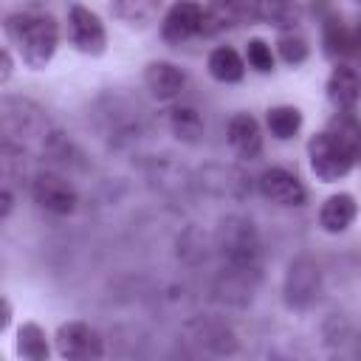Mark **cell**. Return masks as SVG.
<instances>
[{
	"mask_svg": "<svg viewBox=\"0 0 361 361\" xmlns=\"http://www.w3.org/2000/svg\"><path fill=\"white\" fill-rule=\"evenodd\" d=\"M206 68H209V76L220 85H237L245 76V59L231 45L212 48V54L206 59Z\"/></svg>",
	"mask_w": 361,
	"mask_h": 361,
	"instance_id": "cell-15",
	"label": "cell"
},
{
	"mask_svg": "<svg viewBox=\"0 0 361 361\" xmlns=\"http://www.w3.org/2000/svg\"><path fill=\"white\" fill-rule=\"evenodd\" d=\"M324 90H327V99L336 110H355V104L361 102V76L355 68L338 62L330 71Z\"/></svg>",
	"mask_w": 361,
	"mask_h": 361,
	"instance_id": "cell-12",
	"label": "cell"
},
{
	"mask_svg": "<svg viewBox=\"0 0 361 361\" xmlns=\"http://www.w3.org/2000/svg\"><path fill=\"white\" fill-rule=\"evenodd\" d=\"M322 290V271L310 257H299L290 262L285 274V302L288 307L305 310L319 299Z\"/></svg>",
	"mask_w": 361,
	"mask_h": 361,
	"instance_id": "cell-7",
	"label": "cell"
},
{
	"mask_svg": "<svg viewBox=\"0 0 361 361\" xmlns=\"http://www.w3.org/2000/svg\"><path fill=\"white\" fill-rule=\"evenodd\" d=\"M56 353L73 361H90L104 355V338L87 322H65L56 330Z\"/></svg>",
	"mask_w": 361,
	"mask_h": 361,
	"instance_id": "cell-6",
	"label": "cell"
},
{
	"mask_svg": "<svg viewBox=\"0 0 361 361\" xmlns=\"http://www.w3.org/2000/svg\"><path fill=\"white\" fill-rule=\"evenodd\" d=\"M254 14L279 31H293L302 20V8L296 0H254Z\"/></svg>",
	"mask_w": 361,
	"mask_h": 361,
	"instance_id": "cell-16",
	"label": "cell"
},
{
	"mask_svg": "<svg viewBox=\"0 0 361 361\" xmlns=\"http://www.w3.org/2000/svg\"><path fill=\"white\" fill-rule=\"evenodd\" d=\"M8 322H11V302H8V299H3V319H0V330H6V327H8Z\"/></svg>",
	"mask_w": 361,
	"mask_h": 361,
	"instance_id": "cell-27",
	"label": "cell"
},
{
	"mask_svg": "<svg viewBox=\"0 0 361 361\" xmlns=\"http://www.w3.org/2000/svg\"><path fill=\"white\" fill-rule=\"evenodd\" d=\"M164 0H110V11L116 20H121L124 25H149L158 11H161Z\"/></svg>",
	"mask_w": 361,
	"mask_h": 361,
	"instance_id": "cell-18",
	"label": "cell"
},
{
	"mask_svg": "<svg viewBox=\"0 0 361 361\" xmlns=\"http://www.w3.org/2000/svg\"><path fill=\"white\" fill-rule=\"evenodd\" d=\"M31 197H34V203L39 209H45V212H51L56 217L73 214L76 212V203H79L76 186L68 178L56 175V172H39V175H34V180H31Z\"/></svg>",
	"mask_w": 361,
	"mask_h": 361,
	"instance_id": "cell-4",
	"label": "cell"
},
{
	"mask_svg": "<svg viewBox=\"0 0 361 361\" xmlns=\"http://www.w3.org/2000/svg\"><path fill=\"white\" fill-rule=\"evenodd\" d=\"M17 355H23L28 361H45L51 355L48 336L37 322H23L17 327Z\"/></svg>",
	"mask_w": 361,
	"mask_h": 361,
	"instance_id": "cell-21",
	"label": "cell"
},
{
	"mask_svg": "<svg viewBox=\"0 0 361 361\" xmlns=\"http://www.w3.org/2000/svg\"><path fill=\"white\" fill-rule=\"evenodd\" d=\"M68 42L87 56H102L107 48V31L96 11L87 6H71L68 8Z\"/></svg>",
	"mask_w": 361,
	"mask_h": 361,
	"instance_id": "cell-5",
	"label": "cell"
},
{
	"mask_svg": "<svg viewBox=\"0 0 361 361\" xmlns=\"http://www.w3.org/2000/svg\"><path fill=\"white\" fill-rule=\"evenodd\" d=\"M353 39H355V51L361 54V25H358V31H355V37H353Z\"/></svg>",
	"mask_w": 361,
	"mask_h": 361,
	"instance_id": "cell-28",
	"label": "cell"
},
{
	"mask_svg": "<svg viewBox=\"0 0 361 361\" xmlns=\"http://www.w3.org/2000/svg\"><path fill=\"white\" fill-rule=\"evenodd\" d=\"M259 195L276 206H285V209L305 206V200H307L305 183L285 166H268L259 175Z\"/></svg>",
	"mask_w": 361,
	"mask_h": 361,
	"instance_id": "cell-9",
	"label": "cell"
},
{
	"mask_svg": "<svg viewBox=\"0 0 361 361\" xmlns=\"http://www.w3.org/2000/svg\"><path fill=\"white\" fill-rule=\"evenodd\" d=\"M358 217V203L350 192H336L330 195L322 209H319V226L327 231V234H341L347 231Z\"/></svg>",
	"mask_w": 361,
	"mask_h": 361,
	"instance_id": "cell-14",
	"label": "cell"
},
{
	"mask_svg": "<svg viewBox=\"0 0 361 361\" xmlns=\"http://www.w3.org/2000/svg\"><path fill=\"white\" fill-rule=\"evenodd\" d=\"M355 3H361V0H355Z\"/></svg>",
	"mask_w": 361,
	"mask_h": 361,
	"instance_id": "cell-29",
	"label": "cell"
},
{
	"mask_svg": "<svg viewBox=\"0 0 361 361\" xmlns=\"http://www.w3.org/2000/svg\"><path fill=\"white\" fill-rule=\"evenodd\" d=\"M265 124L276 141H290L302 130V110L296 104H276L268 110Z\"/></svg>",
	"mask_w": 361,
	"mask_h": 361,
	"instance_id": "cell-20",
	"label": "cell"
},
{
	"mask_svg": "<svg viewBox=\"0 0 361 361\" xmlns=\"http://www.w3.org/2000/svg\"><path fill=\"white\" fill-rule=\"evenodd\" d=\"M217 248L226 268L237 276L254 274L259 268V237L248 217H226L217 228Z\"/></svg>",
	"mask_w": 361,
	"mask_h": 361,
	"instance_id": "cell-2",
	"label": "cell"
},
{
	"mask_svg": "<svg viewBox=\"0 0 361 361\" xmlns=\"http://www.w3.org/2000/svg\"><path fill=\"white\" fill-rule=\"evenodd\" d=\"M327 133L355 158L361 161V118L353 116V110H336V116L327 124Z\"/></svg>",
	"mask_w": 361,
	"mask_h": 361,
	"instance_id": "cell-17",
	"label": "cell"
},
{
	"mask_svg": "<svg viewBox=\"0 0 361 361\" xmlns=\"http://www.w3.org/2000/svg\"><path fill=\"white\" fill-rule=\"evenodd\" d=\"M322 42H324V54L333 56V59H341V56H347V54L355 51V39L350 37V31L336 17L324 23V39Z\"/></svg>",
	"mask_w": 361,
	"mask_h": 361,
	"instance_id": "cell-22",
	"label": "cell"
},
{
	"mask_svg": "<svg viewBox=\"0 0 361 361\" xmlns=\"http://www.w3.org/2000/svg\"><path fill=\"white\" fill-rule=\"evenodd\" d=\"M276 51H279L282 62H288V65H293V68L302 65V62H307V56H310L307 39H305L302 34H296V31H282L279 39H276Z\"/></svg>",
	"mask_w": 361,
	"mask_h": 361,
	"instance_id": "cell-23",
	"label": "cell"
},
{
	"mask_svg": "<svg viewBox=\"0 0 361 361\" xmlns=\"http://www.w3.org/2000/svg\"><path fill=\"white\" fill-rule=\"evenodd\" d=\"M203 6L197 0H175L161 20V37L166 45H180L195 34H203Z\"/></svg>",
	"mask_w": 361,
	"mask_h": 361,
	"instance_id": "cell-8",
	"label": "cell"
},
{
	"mask_svg": "<svg viewBox=\"0 0 361 361\" xmlns=\"http://www.w3.org/2000/svg\"><path fill=\"white\" fill-rule=\"evenodd\" d=\"M307 164H310V172L322 183H336V180L347 178L358 161L324 130V133L310 135V141H307Z\"/></svg>",
	"mask_w": 361,
	"mask_h": 361,
	"instance_id": "cell-3",
	"label": "cell"
},
{
	"mask_svg": "<svg viewBox=\"0 0 361 361\" xmlns=\"http://www.w3.org/2000/svg\"><path fill=\"white\" fill-rule=\"evenodd\" d=\"M166 124L172 130V135L178 141H186V144H195L200 135H203V118L195 107L189 104H178V107H169L166 110Z\"/></svg>",
	"mask_w": 361,
	"mask_h": 361,
	"instance_id": "cell-19",
	"label": "cell"
},
{
	"mask_svg": "<svg viewBox=\"0 0 361 361\" xmlns=\"http://www.w3.org/2000/svg\"><path fill=\"white\" fill-rule=\"evenodd\" d=\"M245 62L257 71V73H271L274 71V54H271V45L259 37L248 39L245 45Z\"/></svg>",
	"mask_w": 361,
	"mask_h": 361,
	"instance_id": "cell-24",
	"label": "cell"
},
{
	"mask_svg": "<svg viewBox=\"0 0 361 361\" xmlns=\"http://www.w3.org/2000/svg\"><path fill=\"white\" fill-rule=\"evenodd\" d=\"M0 200H3V209H0V214H3V220H6V217L11 214V206H14V197H11V189H8V186L3 189V197H0Z\"/></svg>",
	"mask_w": 361,
	"mask_h": 361,
	"instance_id": "cell-26",
	"label": "cell"
},
{
	"mask_svg": "<svg viewBox=\"0 0 361 361\" xmlns=\"http://www.w3.org/2000/svg\"><path fill=\"white\" fill-rule=\"evenodd\" d=\"M226 138H228V147L245 161H254L262 152V130L251 113H234L228 118Z\"/></svg>",
	"mask_w": 361,
	"mask_h": 361,
	"instance_id": "cell-11",
	"label": "cell"
},
{
	"mask_svg": "<svg viewBox=\"0 0 361 361\" xmlns=\"http://www.w3.org/2000/svg\"><path fill=\"white\" fill-rule=\"evenodd\" d=\"M251 0H209L203 11V34H220L226 28H237L251 17Z\"/></svg>",
	"mask_w": 361,
	"mask_h": 361,
	"instance_id": "cell-13",
	"label": "cell"
},
{
	"mask_svg": "<svg viewBox=\"0 0 361 361\" xmlns=\"http://www.w3.org/2000/svg\"><path fill=\"white\" fill-rule=\"evenodd\" d=\"M144 85L149 90L152 99L158 102H172L175 96H180V90L186 87V73L164 59H155L144 68Z\"/></svg>",
	"mask_w": 361,
	"mask_h": 361,
	"instance_id": "cell-10",
	"label": "cell"
},
{
	"mask_svg": "<svg viewBox=\"0 0 361 361\" xmlns=\"http://www.w3.org/2000/svg\"><path fill=\"white\" fill-rule=\"evenodd\" d=\"M11 71H14V62H11V51H8V48H3V73H0V82H3V85L11 79Z\"/></svg>",
	"mask_w": 361,
	"mask_h": 361,
	"instance_id": "cell-25",
	"label": "cell"
},
{
	"mask_svg": "<svg viewBox=\"0 0 361 361\" xmlns=\"http://www.w3.org/2000/svg\"><path fill=\"white\" fill-rule=\"evenodd\" d=\"M6 34L17 45L25 68L42 71L59 45V23L51 14L39 11H17L6 17Z\"/></svg>",
	"mask_w": 361,
	"mask_h": 361,
	"instance_id": "cell-1",
	"label": "cell"
}]
</instances>
